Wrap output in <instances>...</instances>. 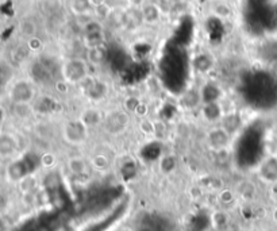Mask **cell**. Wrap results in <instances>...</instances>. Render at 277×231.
Segmentation results:
<instances>
[{"label":"cell","mask_w":277,"mask_h":231,"mask_svg":"<svg viewBox=\"0 0 277 231\" xmlns=\"http://www.w3.org/2000/svg\"><path fill=\"white\" fill-rule=\"evenodd\" d=\"M62 77L65 83L68 84H80L85 77L89 76L88 73V61L80 57L69 58L62 64Z\"/></svg>","instance_id":"1"},{"label":"cell","mask_w":277,"mask_h":231,"mask_svg":"<svg viewBox=\"0 0 277 231\" xmlns=\"http://www.w3.org/2000/svg\"><path fill=\"white\" fill-rule=\"evenodd\" d=\"M231 143V133H229L223 126L213 127L205 134V146L211 151L221 153L230 147Z\"/></svg>","instance_id":"2"},{"label":"cell","mask_w":277,"mask_h":231,"mask_svg":"<svg viewBox=\"0 0 277 231\" xmlns=\"http://www.w3.org/2000/svg\"><path fill=\"white\" fill-rule=\"evenodd\" d=\"M88 127L80 121H71L62 127V138L71 145H81L87 141Z\"/></svg>","instance_id":"3"},{"label":"cell","mask_w":277,"mask_h":231,"mask_svg":"<svg viewBox=\"0 0 277 231\" xmlns=\"http://www.w3.org/2000/svg\"><path fill=\"white\" fill-rule=\"evenodd\" d=\"M130 125V117L129 112L126 111H111L105 117V129L107 133L113 134V135H118L126 131V129Z\"/></svg>","instance_id":"4"},{"label":"cell","mask_w":277,"mask_h":231,"mask_svg":"<svg viewBox=\"0 0 277 231\" xmlns=\"http://www.w3.org/2000/svg\"><path fill=\"white\" fill-rule=\"evenodd\" d=\"M36 95V89L30 81L19 80L12 85L10 96L15 104H28Z\"/></svg>","instance_id":"5"},{"label":"cell","mask_w":277,"mask_h":231,"mask_svg":"<svg viewBox=\"0 0 277 231\" xmlns=\"http://www.w3.org/2000/svg\"><path fill=\"white\" fill-rule=\"evenodd\" d=\"M19 150V142L10 133L0 134V158H12Z\"/></svg>","instance_id":"6"},{"label":"cell","mask_w":277,"mask_h":231,"mask_svg":"<svg viewBox=\"0 0 277 231\" xmlns=\"http://www.w3.org/2000/svg\"><path fill=\"white\" fill-rule=\"evenodd\" d=\"M144 23L148 24H157L162 18V10L161 6L157 3H146L144 7L141 8Z\"/></svg>","instance_id":"7"},{"label":"cell","mask_w":277,"mask_h":231,"mask_svg":"<svg viewBox=\"0 0 277 231\" xmlns=\"http://www.w3.org/2000/svg\"><path fill=\"white\" fill-rule=\"evenodd\" d=\"M144 23V18H142V12L140 8L129 7L125 10L123 14V28L127 30H135Z\"/></svg>","instance_id":"8"},{"label":"cell","mask_w":277,"mask_h":231,"mask_svg":"<svg viewBox=\"0 0 277 231\" xmlns=\"http://www.w3.org/2000/svg\"><path fill=\"white\" fill-rule=\"evenodd\" d=\"M71 8L77 16L91 15L95 11V6H93L92 0H72Z\"/></svg>","instance_id":"9"},{"label":"cell","mask_w":277,"mask_h":231,"mask_svg":"<svg viewBox=\"0 0 277 231\" xmlns=\"http://www.w3.org/2000/svg\"><path fill=\"white\" fill-rule=\"evenodd\" d=\"M262 177L270 182L277 181V160L276 158H269L268 161L262 165L261 168Z\"/></svg>","instance_id":"10"},{"label":"cell","mask_w":277,"mask_h":231,"mask_svg":"<svg viewBox=\"0 0 277 231\" xmlns=\"http://www.w3.org/2000/svg\"><path fill=\"white\" fill-rule=\"evenodd\" d=\"M68 168L73 174L81 176L88 172V164L84 158L81 157H72L68 161Z\"/></svg>","instance_id":"11"},{"label":"cell","mask_w":277,"mask_h":231,"mask_svg":"<svg viewBox=\"0 0 277 231\" xmlns=\"http://www.w3.org/2000/svg\"><path fill=\"white\" fill-rule=\"evenodd\" d=\"M101 115L100 112L97 111V109L95 108H89V109H85L84 112L81 113V117L79 118L83 123H84L87 127H92V126H95L96 123H99V122L101 121Z\"/></svg>","instance_id":"12"},{"label":"cell","mask_w":277,"mask_h":231,"mask_svg":"<svg viewBox=\"0 0 277 231\" xmlns=\"http://www.w3.org/2000/svg\"><path fill=\"white\" fill-rule=\"evenodd\" d=\"M106 53L105 49L101 46H96V48H89L87 49V61L88 64L93 65H99L105 61Z\"/></svg>","instance_id":"13"},{"label":"cell","mask_w":277,"mask_h":231,"mask_svg":"<svg viewBox=\"0 0 277 231\" xmlns=\"http://www.w3.org/2000/svg\"><path fill=\"white\" fill-rule=\"evenodd\" d=\"M103 44H105V31L85 34L84 35V45L87 46V49L103 46Z\"/></svg>","instance_id":"14"},{"label":"cell","mask_w":277,"mask_h":231,"mask_svg":"<svg viewBox=\"0 0 277 231\" xmlns=\"http://www.w3.org/2000/svg\"><path fill=\"white\" fill-rule=\"evenodd\" d=\"M213 12L214 15H217L218 18L221 19H226V18H230L231 16V8L227 3L225 2H217V3L213 6Z\"/></svg>","instance_id":"15"},{"label":"cell","mask_w":277,"mask_h":231,"mask_svg":"<svg viewBox=\"0 0 277 231\" xmlns=\"http://www.w3.org/2000/svg\"><path fill=\"white\" fill-rule=\"evenodd\" d=\"M92 165L95 169L97 170H105L109 166V158L103 156V154H96L92 158Z\"/></svg>","instance_id":"16"},{"label":"cell","mask_w":277,"mask_h":231,"mask_svg":"<svg viewBox=\"0 0 277 231\" xmlns=\"http://www.w3.org/2000/svg\"><path fill=\"white\" fill-rule=\"evenodd\" d=\"M227 216H226L225 212H215L213 215V224L215 228H223V227L227 226Z\"/></svg>","instance_id":"17"},{"label":"cell","mask_w":277,"mask_h":231,"mask_svg":"<svg viewBox=\"0 0 277 231\" xmlns=\"http://www.w3.org/2000/svg\"><path fill=\"white\" fill-rule=\"evenodd\" d=\"M140 104L141 101L137 97H129V99H126L125 101V107L129 112H135V109L138 108V105Z\"/></svg>","instance_id":"18"},{"label":"cell","mask_w":277,"mask_h":231,"mask_svg":"<svg viewBox=\"0 0 277 231\" xmlns=\"http://www.w3.org/2000/svg\"><path fill=\"white\" fill-rule=\"evenodd\" d=\"M7 204H8L7 196H6L3 192H0V214L6 211V208H7Z\"/></svg>","instance_id":"19"},{"label":"cell","mask_w":277,"mask_h":231,"mask_svg":"<svg viewBox=\"0 0 277 231\" xmlns=\"http://www.w3.org/2000/svg\"><path fill=\"white\" fill-rule=\"evenodd\" d=\"M127 3H129V7L133 8H142L146 4V0H127Z\"/></svg>","instance_id":"20"},{"label":"cell","mask_w":277,"mask_h":231,"mask_svg":"<svg viewBox=\"0 0 277 231\" xmlns=\"http://www.w3.org/2000/svg\"><path fill=\"white\" fill-rule=\"evenodd\" d=\"M270 196L273 200L277 202V181L272 182V188H270Z\"/></svg>","instance_id":"21"},{"label":"cell","mask_w":277,"mask_h":231,"mask_svg":"<svg viewBox=\"0 0 277 231\" xmlns=\"http://www.w3.org/2000/svg\"><path fill=\"white\" fill-rule=\"evenodd\" d=\"M92 3L95 7H99V6H101V4L106 3V0H92Z\"/></svg>","instance_id":"22"},{"label":"cell","mask_w":277,"mask_h":231,"mask_svg":"<svg viewBox=\"0 0 277 231\" xmlns=\"http://www.w3.org/2000/svg\"><path fill=\"white\" fill-rule=\"evenodd\" d=\"M164 2H170V0H164Z\"/></svg>","instance_id":"23"}]
</instances>
